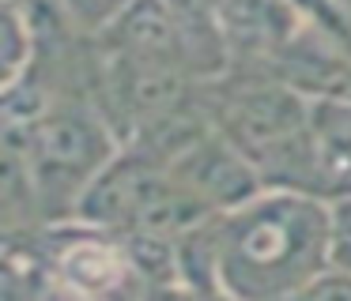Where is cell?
I'll use <instances>...</instances> for the list:
<instances>
[{"label":"cell","mask_w":351,"mask_h":301,"mask_svg":"<svg viewBox=\"0 0 351 301\" xmlns=\"http://www.w3.org/2000/svg\"><path fill=\"white\" fill-rule=\"evenodd\" d=\"M219 298H306L332 263V200L298 188H261L212 215Z\"/></svg>","instance_id":"cell-1"},{"label":"cell","mask_w":351,"mask_h":301,"mask_svg":"<svg viewBox=\"0 0 351 301\" xmlns=\"http://www.w3.org/2000/svg\"><path fill=\"white\" fill-rule=\"evenodd\" d=\"M212 125L253 162L268 188H298L336 200L313 132V98L261 68H227L200 83Z\"/></svg>","instance_id":"cell-2"},{"label":"cell","mask_w":351,"mask_h":301,"mask_svg":"<svg viewBox=\"0 0 351 301\" xmlns=\"http://www.w3.org/2000/svg\"><path fill=\"white\" fill-rule=\"evenodd\" d=\"M4 140L23 158L46 222L76 218L87 188L125 147L87 94H61L31 120L4 125Z\"/></svg>","instance_id":"cell-3"},{"label":"cell","mask_w":351,"mask_h":301,"mask_svg":"<svg viewBox=\"0 0 351 301\" xmlns=\"http://www.w3.org/2000/svg\"><path fill=\"white\" fill-rule=\"evenodd\" d=\"M76 218L106 226L114 233H162L178 237L189 226L212 218V211L185 192V185L147 150L125 143L114 162L95 177L80 200Z\"/></svg>","instance_id":"cell-4"},{"label":"cell","mask_w":351,"mask_h":301,"mask_svg":"<svg viewBox=\"0 0 351 301\" xmlns=\"http://www.w3.org/2000/svg\"><path fill=\"white\" fill-rule=\"evenodd\" d=\"M155 158V155H152ZM170 173L185 185V192H193L212 215L227 207H238L242 200L257 196L261 188H268L261 181V173L253 170V162L208 120L200 125L189 140H182L167 158H159Z\"/></svg>","instance_id":"cell-5"},{"label":"cell","mask_w":351,"mask_h":301,"mask_svg":"<svg viewBox=\"0 0 351 301\" xmlns=\"http://www.w3.org/2000/svg\"><path fill=\"white\" fill-rule=\"evenodd\" d=\"M212 12L230 68H261V72L306 23L298 0H212Z\"/></svg>","instance_id":"cell-6"},{"label":"cell","mask_w":351,"mask_h":301,"mask_svg":"<svg viewBox=\"0 0 351 301\" xmlns=\"http://www.w3.org/2000/svg\"><path fill=\"white\" fill-rule=\"evenodd\" d=\"M313 132L332 177L336 200L351 192V98H317L313 102Z\"/></svg>","instance_id":"cell-7"},{"label":"cell","mask_w":351,"mask_h":301,"mask_svg":"<svg viewBox=\"0 0 351 301\" xmlns=\"http://www.w3.org/2000/svg\"><path fill=\"white\" fill-rule=\"evenodd\" d=\"M38 4L72 34L87 38V42H102L136 0H38Z\"/></svg>","instance_id":"cell-8"},{"label":"cell","mask_w":351,"mask_h":301,"mask_svg":"<svg viewBox=\"0 0 351 301\" xmlns=\"http://www.w3.org/2000/svg\"><path fill=\"white\" fill-rule=\"evenodd\" d=\"M332 263L351 267V192L332 200Z\"/></svg>","instance_id":"cell-9"},{"label":"cell","mask_w":351,"mask_h":301,"mask_svg":"<svg viewBox=\"0 0 351 301\" xmlns=\"http://www.w3.org/2000/svg\"><path fill=\"white\" fill-rule=\"evenodd\" d=\"M306 298H351V267L328 263V267L313 278V286L306 290Z\"/></svg>","instance_id":"cell-10"}]
</instances>
